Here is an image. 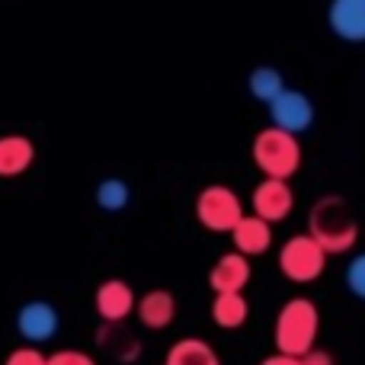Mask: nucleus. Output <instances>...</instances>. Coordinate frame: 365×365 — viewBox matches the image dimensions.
<instances>
[{
  "mask_svg": "<svg viewBox=\"0 0 365 365\" xmlns=\"http://www.w3.org/2000/svg\"><path fill=\"white\" fill-rule=\"evenodd\" d=\"M317 330H321L317 304L311 298H289L276 314V327H272L276 353L289 356V359H304L317 343Z\"/></svg>",
  "mask_w": 365,
  "mask_h": 365,
  "instance_id": "nucleus-1",
  "label": "nucleus"
},
{
  "mask_svg": "<svg viewBox=\"0 0 365 365\" xmlns=\"http://www.w3.org/2000/svg\"><path fill=\"white\" fill-rule=\"evenodd\" d=\"M308 234L330 257V253L353 250L356 237H359V225H356V215L346 205V199H340V195H321L308 215Z\"/></svg>",
  "mask_w": 365,
  "mask_h": 365,
  "instance_id": "nucleus-2",
  "label": "nucleus"
},
{
  "mask_svg": "<svg viewBox=\"0 0 365 365\" xmlns=\"http://www.w3.org/2000/svg\"><path fill=\"white\" fill-rule=\"evenodd\" d=\"M253 164L266 173V180H282L289 182V177H295V170L302 167V145L295 135H285L279 128H263L253 138Z\"/></svg>",
  "mask_w": 365,
  "mask_h": 365,
  "instance_id": "nucleus-3",
  "label": "nucleus"
},
{
  "mask_svg": "<svg viewBox=\"0 0 365 365\" xmlns=\"http://www.w3.org/2000/svg\"><path fill=\"white\" fill-rule=\"evenodd\" d=\"M244 202L234 189L227 186H205L195 195V218L208 231H225L231 234L244 218Z\"/></svg>",
  "mask_w": 365,
  "mask_h": 365,
  "instance_id": "nucleus-4",
  "label": "nucleus"
},
{
  "mask_svg": "<svg viewBox=\"0 0 365 365\" xmlns=\"http://www.w3.org/2000/svg\"><path fill=\"white\" fill-rule=\"evenodd\" d=\"M324 266H327V253L321 250V244L311 234H295L279 250V269L292 282H314V279H321Z\"/></svg>",
  "mask_w": 365,
  "mask_h": 365,
  "instance_id": "nucleus-5",
  "label": "nucleus"
},
{
  "mask_svg": "<svg viewBox=\"0 0 365 365\" xmlns=\"http://www.w3.org/2000/svg\"><path fill=\"white\" fill-rule=\"evenodd\" d=\"M269 119H272V128L298 138V135L308 132L311 122H314V103H311L302 90L285 87L282 93L269 103Z\"/></svg>",
  "mask_w": 365,
  "mask_h": 365,
  "instance_id": "nucleus-6",
  "label": "nucleus"
},
{
  "mask_svg": "<svg viewBox=\"0 0 365 365\" xmlns=\"http://www.w3.org/2000/svg\"><path fill=\"white\" fill-rule=\"evenodd\" d=\"M250 205H253L257 218L272 225V221H282L292 215V208H295V192H292V186L282 180H263L253 189Z\"/></svg>",
  "mask_w": 365,
  "mask_h": 365,
  "instance_id": "nucleus-7",
  "label": "nucleus"
},
{
  "mask_svg": "<svg viewBox=\"0 0 365 365\" xmlns=\"http://www.w3.org/2000/svg\"><path fill=\"white\" fill-rule=\"evenodd\" d=\"M58 327H61V317H58L55 304L48 302H26L16 314V330L29 346L51 340L58 334Z\"/></svg>",
  "mask_w": 365,
  "mask_h": 365,
  "instance_id": "nucleus-8",
  "label": "nucleus"
},
{
  "mask_svg": "<svg viewBox=\"0 0 365 365\" xmlns=\"http://www.w3.org/2000/svg\"><path fill=\"white\" fill-rule=\"evenodd\" d=\"M250 282V259L240 257L237 250L218 257V263L208 272V285L215 295H244V285Z\"/></svg>",
  "mask_w": 365,
  "mask_h": 365,
  "instance_id": "nucleus-9",
  "label": "nucleus"
},
{
  "mask_svg": "<svg viewBox=\"0 0 365 365\" xmlns=\"http://www.w3.org/2000/svg\"><path fill=\"white\" fill-rule=\"evenodd\" d=\"M93 304H96V314L106 324H122L132 314L135 304H138V298L128 289V282H122V279H106V282L96 289Z\"/></svg>",
  "mask_w": 365,
  "mask_h": 365,
  "instance_id": "nucleus-10",
  "label": "nucleus"
},
{
  "mask_svg": "<svg viewBox=\"0 0 365 365\" xmlns=\"http://www.w3.org/2000/svg\"><path fill=\"white\" fill-rule=\"evenodd\" d=\"M327 23L346 42H365V0H336L327 10Z\"/></svg>",
  "mask_w": 365,
  "mask_h": 365,
  "instance_id": "nucleus-11",
  "label": "nucleus"
},
{
  "mask_svg": "<svg viewBox=\"0 0 365 365\" xmlns=\"http://www.w3.org/2000/svg\"><path fill=\"white\" fill-rule=\"evenodd\" d=\"M135 311H138V321L145 324V327L164 330V327H170L173 317H177V298L167 289H151L138 298Z\"/></svg>",
  "mask_w": 365,
  "mask_h": 365,
  "instance_id": "nucleus-12",
  "label": "nucleus"
},
{
  "mask_svg": "<svg viewBox=\"0 0 365 365\" xmlns=\"http://www.w3.org/2000/svg\"><path fill=\"white\" fill-rule=\"evenodd\" d=\"M231 237H234V250L240 257H259L272 244V225H266L257 215H244L240 225L231 231Z\"/></svg>",
  "mask_w": 365,
  "mask_h": 365,
  "instance_id": "nucleus-13",
  "label": "nucleus"
},
{
  "mask_svg": "<svg viewBox=\"0 0 365 365\" xmlns=\"http://www.w3.org/2000/svg\"><path fill=\"white\" fill-rule=\"evenodd\" d=\"M36 160V145L26 135H4L0 138V177H19Z\"/></svg>",
  "mask_w": 365,
  "mask_h": 365,
  "instance_id": "nucleus-14",
  "label": "nucleus"
},
{
  "mask_svg": "<svg viewBox=\"0 0 365 365\" xmlns=\"http://www.w3.org/2000/svg\"><path fill=\"white\" fill-rule=\"evenodd\" d=\"M164 365H221V362H218V353L205 340L186 336V340H177L170 346Z\"/></svg>",
  "mask_w": 365,
  "mask_h": 365,
  "instance_id": "nucleus-15",
  "label": "nucleus"
},
{
  "mask_svg": "<svg viewBox=\"0 0 365 365\" xmlns=\"http://www.w3.org/2000/svg\"><path fill=\"white\" fill-rule=\"evenodd\" d=\"M247 314H250V304L244 295H215L212 302V321L225 330H237L244 327Z\"/></svg>",
  "mask_w": 365,
  "mask_h": 365,
  "instance_id": "nucleus-16",
  "label": "nucleus"
},
{
  "mask_svg": "<svg viewBox=\"0 0 365 365\" xmlns=\"http://www.w3.org/2000/svg\"><path fill=\"white\" fill-rule=\"evenodd\" d=\"M247 87H250L253 100H259V103H266V106H269V103L285 90V81H282V74H279L276 68L263 64V68H253L250 71V77H247Z\"/></svg>",
  "mask_w": 365,
  "mask_h": 365,
  "instance_id": "nucleus-17",
  "label": "nucleus"
},
{
  "mask_svg": "<svg viewBox=\"0 0 365 365\" xmlns=\"http://www.w3.org/2000/svg\"><path fill=\"white\" fill-rule=\"evenodd\" d=\"M128 199H132V189H128L125 180L119 177H106L100 180V186H96V205L103 208V212H122V208L128 205Z\"/></svg>",
  "mask_w": 365,
  "mask_h": 365,
  "instance_id": "nucleus-18",
  "label": "nucleus"
},
{
  "mask_svg": "<svg viewBox=\"0 0 365 365\" xmlns=\"http://www.w3.org/2000/svg\"><path fill=\"white\" fill-rule=\"evenodd\" d=\"M346 289L353 292L356 298H365V253L349 259L346 266Z\"/></svg>",
  "mask_w": 365,
  "mask_h": 365,
  "instance_id": "nucleus-19",
  "label": "nucleus"
},
{
  "mask_svg": "<svg viewBox=\"0 0 365 365\" xmlns=\"http://www.w3.org/2000/svg\"><path fill=\"white\" fill-rule=\"evenodd\" d=\"M4 365H48V356H42L36 346H19L6 356Z\"/></svg>",
  "mask_w": 365,
  "mask_h": 365,
  "instance_id": "nucleus-20",
  "label": "nucleus"
},
{
  "mask_svg": "<svg viewBox=\"0 0 365 365\" xmlns=\"http://www.w3.org/2000/svg\"><path fill=\"white\" fill-rule=\"evenodd\" d=\"M48 365H96V359L81 349H58L55 356H48Z\"/></svg>",
  "mask_w": 365,
  "mask_h": 365,
  "instance_id": "nucleus-21",
  "label": "nucleus"
},
{
  "mask_svg": "<svg viewBox=\"0 0 365 365\" xmlns=\"http://www.w3.org/2000/svg\"><path fill=\"white\" fill-rule=\"evenodd\" d=\"M302 365H334V356H330L327 349H317V346H314V349H311V353L302 359Z\"/></svg>",
  "mask_w": 365,
  "mask_h": 365,
  "instance_id": "nucleus-22",
  "label": "nucleus"
},
{
  "mask_svg": "<svg viewBox=\"0 0 365 365\" xmlns=\"http://www.w3.org/2000/svg\"><path fill=\"white\" fill-rule=\"evenodd\" d=\"M259 365H302V359H289V356H269V359H263Z\"/></svg>",
  "mask_w": 365,
  "mask_h": 365,
  "instance_id": "nucleus-23",
  "label": "nucleus"
}]
</instances>
